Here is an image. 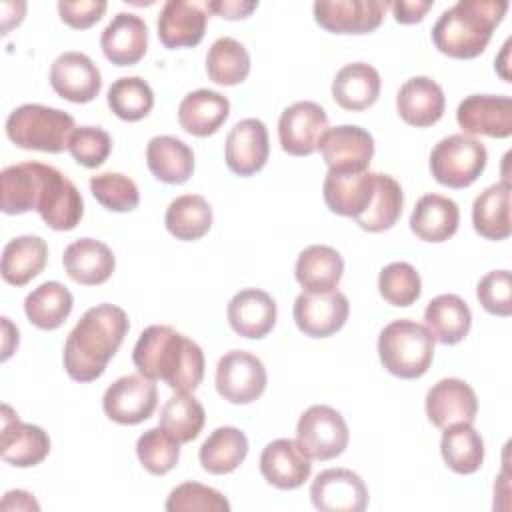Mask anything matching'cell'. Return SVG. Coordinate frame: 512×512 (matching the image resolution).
Returning a JSON list of instances; mask_svg holds the SVG:
<instances>
[{
  "mask_svg": "<svg viewBox=\"0 0 512 512\" xmlns=\"http://www.w3.org/2000/svg\"><path fill=\"white\" fill-rule=\"evenodd\" d=\"M50 86L54 92L74 104L92 102L102 90V74L84 52H62L50 66Z\"/></svg>",
  "mask_w": 512,
  "mask_h": 512,
  "instance_id": "obj_17",
  "label": "cell"
},
{
  "mask_svg": "<svg viewBox=\"0 0 512 512\" xmlns=\"http://www.w3.org/2000/svg\"><path fill=\"white\" fill-rule=\"evenodd\" d=\"M460 224L458 204L442 194H424L410 214V230L424 242L452 238Z\"/></svg>",
  "mask_w": 512,
  "mask_h": 512,
  "instance_id": "obj_32",
  "label": "cell"
},
{
  "mask_svg": "<svg viewBox=\"0 0 512 512\" xmlns=\"http://www.w3.org/2000/svg\"><path fill=\"white\" fill-rule=\"evenodd\" d=\"M146 164L164 184H184L194 172V152L176 136H154L146 144Z\"/></svg>",
  "mask_w": 512,
  "mask_h": 512,
  "instance_id": "obj_33",
  "label": "cell"
},
{
  "mask_svg": "<svg viewBox=\"0 0 512 512\" xmlns=\"http://www.w3.org/2000/svg\"><path fill=\"white\" fill-rule=\"evenodd\" d=\"M50 452V436L44 428L20 422L8 404L2 406V440L0 454L6 464L30 468L40 464Z\"/></svg>",
  "mask_w": 512,
  "mask_h": 512,
  "instance_id": "obj_19",
  "label": "cell"
},
{
  "mask_svg": "<svg viewBox=\"0 0 512 512\" xmlns=\"http://www.w3.org/2000/svg\"><path fill=\"white\" fill-rule=\"evenodd\" d=\"M230 328L242 338H264L276 324V302L260 288H244L236 292L226 308Z\"/></svg>",
  "mask_w": 512,
  "mask_h": 512,
  "instance_id": "obj_25",
  "label": "cell"
},
{
  "mask_svg": "<svg viewBox=\"0 0 512 512\" xmlns=\"http://www.w3.org/2000/svg\"><path fill=\"white\" fill-rule=\"evenodd\" d=\"M440 454L452 472L474 474L484 462V440L472 424H452L442 432Z\"/></svg>",
  "mask_w": 512,
  "mask_h": 512,
  "instance_id": "obj_39",
  "label": "cell"
},
{
  "mask_svg": "<svg viewBox=\"0 0 512 512\" xmlns=\"http://www.w3.org/2000/svg\"><path fill=\"white\" fill-rule=\"evenodd\" d=\"M380 296L392 306H410L420 298L422 280L408 262H390L378 274Z\"/></svg>",
  "mask_w": 512,
  "mask_h": 512,
  "instance_id": "obj_46",
  "label": "cell"
},
{
  "mask_svg": "<svg viewBox=\"0 0 512 512\" xmlns=\"http://www.w3.org/2000/svg\"><path fill=\"white\" fill-rule=\"evenodd\" d=\"M402 206H404L402 186L390 174L376 172L374 198L366 208V212H362L354 220L366 232H384L398 222L402 214Z\"/></svg>",
  "mask_w": 512,
  "mask_h": 512,
  "instance_id": "obj_42",
  "label": "cell"
},
{
  "mask_svg": "<svg viewBox=\"0 0 512 512\" xmlns=\"http://www.w3.org/2000/svg\"><path fill=\"white\" fill-rule=\"evenodd\" d=\"M434 342V336L424 324L400 318L382 328L378 356L390 374L414 380L428 372L434 358Z\"/></svg>",
  "mask_w": 512,
  "mask_h": 512,
  "instance_id": "obj_4",
  "label": "cell"
},
{
  "mask_svg": "<svg viewBox=\"0 0 512 512\" xmlns=\"http://www.w3.org/2000/svg\"><path fill=\"white\" fill-rule=\"evenodd\" d=\"M6 496L16 500V504L12 506V508H16V510H38V508H40L38 502L32 498V494H28V492H24V490H10V492H6ZM12 508H10V510H12Z\"/></svg>",
  "mask_w": 512,
  "mask_h": 512,
  "instance_id": "obj_54",
  "label": "cell"
},
{
  "mask_svg": "<svg viewBox=\"0 0 512 512\" xmlns=\"http://www.w3.org/2000/svg\"><path fill=\"white\" fill-rule=\"evenodd\" d=\"M446 108L444 90L428 76L408 78L396 94V110L400 118L416 128L436 124Z\"/></svg>",
  "mask_w": 512,
  "mask_h": 512,
  "instance_id": "obj_26",
  "label": "cell"
},
{
  "mask_svg": "<svg viewBox=\"0 0 512 512\" xmlns=\"http://www.w3.org/2000/svg\"><path fill=\"white\" fill-rule=\"evenodd\" d=\"M54 166L42 162H20L6 166L0 174V208L4 214L38 210Z\"/></svg>",
  "mask_w": 512,
  "mask_h": 512,
  "instance_id": "obj_13",
  "label": "cell"
},
{
  "mask_svg": "<svg viewBox=\"0 0 512 512\" xmlns=\"http://www.w3.org/2000/svg\"><path fill=\"white\" fill-rule=\"evenodd\" d=\"M376 192V172H326L322 196L330 212L358 218L370 206Z\"/></svg>",
  "mask_w": 512,
  "mask_h": 512,
  "instance_id": "obj_23",
  "label": "cell"
},
{
  "mask_svg": "<svg viewBox=\"0 0 512 512\" xmlns=\"http://www.w3.org/2000/svg\"><path fill=\"white\" fill-rule=\"evenodd\" d=\"M426 416L436 428L452 424H472L478 414V398L474 388L460 378H442L426 394Z\"/></svg>",
  "mask_w": 512,
  "mask_h": 512,
  "instance_id": "obj_18",
  "label": "cell"
},
{
  "mask_svg": "<svg viewBox=\"0 0 512 512\" xmlns=\"http://www.w3.org/2000/svg\"><path fill=\"white\" fill-rule=\"evenodd\" d=\"M350 440L344 416L326 404H314L302 412L296 424V444L310 460L338 458Z\"/></svg>",
  "mask_w": 512,
  "mask_h": 512,
  "instance_id": "obj_7",
  "label": "cell"
},
{
  "mask_svg": "<svg viewBox=\"0 0 512 512\" xmlns=\"http://www.w3.org/2000/svg\"><path fill=\"white\" fill-rule=\"evenodd\" d=\"M386 0H316L314 20L332 34H368L382 24Z\"/></svg>",
  "mask_w": 512,
  "mask_h": 512,
  "instance_id": "obj_11",
  "label": "cell"
},
{
  "mask_svg": "<svg viewBox=\"0 0 512 512\" xmlns=\"http://www.w3.org/2000/svg\"><path fill=\"white\" fill-rule=\"evenodd\" d=\"M164 224L176 240H200L212 226V208L204 196L184 194L168 204Z\"/></svg>",
  "mask_w": 512,
  "mask_h": 512,
  "instance_id": "obj_40",
  "label": "cell"
},
{
  "mask_svg": "<svg viewBox=\"0 0 512 512\" xmlns=\"http://www.w3.org/2000/svg\"><path fill=\"white\" fill-rule=\"evenodd\" d=\"M476 298L480 306L494 316L512 314V276L510 270H492L476 284Z\"/></svg>",
  "mask_w": 512,
  "mask_h": 512,
  "instance_id": "obj_50",
  "label": "cell"
},
{
  "mask_svg": "<svg viewBox=\"0 0 512 512\" xmlns=\"http://www.w3.org/2000/svg\"><path fill=\"white\" fill-rule=\"evenodd\" d=\"M316 150L332 172H364L374 156V138L362 126L340 124L322 132Z\"/></svg>",
  "mask_w": 512,
  "mask_h": 512,
  "instance_id": "obj_10",
  "label": "cell"
},
{
  "mask_svg": "<svg viewBox=\"0 0 512 512\" xmlns=\"http://www.w3.org/2000/svg\"><path fill=\"white\" fill-rule=\"evenodd\" d=\"M74 118L44 104H22L6 118V136L24 150L58 154L68 148L74 132Z\"/></svg>",
  "mask_w": 512,
  "mask_h": 512,
  "instance_id": "obj_5",
  "label": "cell"
},
{
  "mask_svg": "<svg viewBox=\"0 0 512 512\" xmlns=\"http://www.w3.org/2000/svg\"><path fill=\"white\" fill-rule=\"evenodd\" d=\"M248 456V438L236 426L216 428L200 446L198 458L208 474L222 476L234 472Z\"/></svg>",
  "mask_w": 512,
  "mask_h": 512,
  "instance_id": "obj_37",
  "label": "cell"
},
{
  "mask_svg": "<svg viewBox=\"0 0 512 512\" xmlns=\"http://www.w3.org/2000/svg\"><path fill=\"white\" fill-rule=\"evenodd\" d=\"M38 214L44 224L52 230H74L84 214V200L76 184L64 176L58 168H54L48 186L44 190L42 202L38 206Z\"/></svg>",
  "mask_w": 512,
  "mask_h": 512,
  "instance_id": "obj_29",
  "label": "cell"
},
{
  "mask_svg": "<svg viewBox=\"0 0 512 512\" xmlns=\"http://www.w3.org/2000/svg\"><path fill=\"white\" fill-rule=\"evenodd\" d=\"M206 422L204 406L190 392H176L160 410V424L180 444L198 438Z\"/></svg>",
  "mask_w": 512,
  "mask_h": 512,
  "instance_id": "obj_43",
  "label": "cell"
},
{
  "mask_svg": "<svg viewBox=\"0 0 512 512\" xmlns=\"http://www.w3.org/2000/svg\"><path fill=\"white\" fill-rule=\"evenodd\" d=\"M380 74L366 62H350L342 66L332 80L334 102L350 112L370 108L380 96Z\"/></svg>",
  "mask_w": 512,
  "mask_h": 512,
  "instance_id": "obj_30",
  "label": "cell"
},
{
  "mask_svg": "<svg viewBox=\"0 0 512 512\" xmlns=\"http://www.w3.org/2000/svg\"><path fill=\"white\" fill-rule=\"evenodd\" d=\"M206 72L214 84L236 86L250 74V54L242 42L222 36L212 42L206 54Z\"/></svg>",
  "mask_w": 512,
  "mask_h": 512,
  "instance_id": "obj_41",
  "label": "cell"
},
{
  "mask_svg": "<svg viewBox=\"0 0 512 512\" xmlns=\"http://www.w3.org/2000/svg\"><path fill=\"white\" fill-rule=\"evenodd\" d=\"M74 306L72 292L56 282L48 280L36 286L24 300V312L32 326L40 330H56L70 316Z\"/></svg>",
  "mask_w": 512,
  "mask_h": 512,
  "instance_id": "obj_38",
  "label": "cell"
},
{
  "mask_svg": "<svg viewBox=\"0 0 512 512\" xmlns=\"http://www.w3.org/2000/svg\"><path fill=\"white\" fill-rule=\"evenodd\" d=\"M128 314L116 304H98L84 312L70 330L62 362L76 382L98 380L128 334Z\"/></svg>",
  "mask_w": 512,
  "mask_h": 512,
  "instance_id": "obj_1",
  "label": "cell"
},
{
  "mask_svg": "<svg viewBox=\"0 0 512 512\" xmlns=\"http://www.w3.org/2000/svg\"><path fill=\"white\" fill-rule=\"evenodd\" d=\"M488 162L486 146L466 134L442 138L430 152L434 180L448 188H466L478 180Z\"/></svg>",
  "mask_w": 512,
  "mask_h": 512,
  "instance_id": "obj_6",
  "label": "cell"
},
{
  "mask_svg": "<svg viewBox=\"0 0 512 512\" xmlns=\"http://www.w3.org/2000/svg\"><path fill=\"white\" fill-rule=\"evenodd\" d=\"M132 362L150 380H164L174 392H194L204 378L202 348L166 324H152L138 336Z\"/></svg>",
  "mask_w": 512,
  "mask_h": 512,
  "instance_id": "obj_2",
  "label": "cell"
},
{
  "mask_svg": "<svg viewBox=\"0 0 512 512\" xmlns=\"http://www.w3.org/2000/svg\"><path fill=\"white\" fill-rule=\"evenodd\" d=\"M108 108L126 122H136L148 116L154 106V92L140 76H122L114 80L106 94Z\"/></svg>",
  "mask_w": 512,
  "mask_h": 512,
  "instance_id": "obj_44",
  "label": "cell"
},
{
  "mask_svg": "<svg viewBox=\"0 0 512 512\" xmlns=\"http://www.w3.org/2000/svg\"><path fill=\"white\" fill-rule=\"evenodd\" d=\"M204 6L208 12L216 16H222L228 20H240V18H248L258 8V2L256 0H210V2H204Z\"/></svg>",
  "mask_w": 512,
  "mask_h": 512,
  "instance_id": "obj_52",
  "label": "cell"
},
{
  "mask_svg": "<svg viewBox=\"0 0 512 512\" xmlns=\"http://www.w3.org/2000/svg\"><path fill=\"white\" fill-rule=\"evenodd\" d=\"M506 10V0H458L434 22L432 42L450 58H476L486 50Z\"/></svg>",
  "mask_w": 512,
  "mask_h": 512,
  "instance_id": "obj_3",
  "label": "cell"
},
{
  "mask_svg": "<svg viewBox=\"0 0 512 512\" xmlns=\"http://www.w3.org/2000/svg\"><path fill=\"white\" fill-rule=\"evenodd\" d=\"M62 264L74 282L82 286H96L112 276L116 258L112 248L102 240L78 238L66 246Z\"/></svg>",
  "mask_w": 512,
  "mask_h": 512,
  "instance_id": "obj_27",
  "label": "cell"
},
{
  "mask_svg": "<svg viewBox=\"0 0 512 512\" xmlns=\"http://www.w3.org/2000/svg\"><path fill=\"white\" fill-rule=\"evenodd\" d=\"M344 274V260L340 252L326 244L306 246L294 266L296 282L304 292L324 294L336 290Z\"/></svg>",
  "mask_w": 512,
  "mask_h": 512,
  "instance_id": "obj_28",
  "label": "cell"
},
{
  "mask_svg": "<svg viewBox=\"0 0 512 512\" xmlns=\"http://www.w3.org/2000/svg\"><path fill=\"white\" fill-rule=\"evenodd\" d=\"M208 24V10L204 4L188 0H168L158 14V38L174 48H194L202 42Z\"/></svg>",
  "mask_w": 512,
  "mask_h": 512,
  "instance_id": "obj_22",
  "label": "cell"
},
{
  "mask_svg": "<svg viewBox=\"0 0 512 512\" xmlns=\"http://www.w3.org/2000/svg\"><path fill=\"white\" fill-rule=\"evenodd\" d=\"M168 512H230V502L222 492L200 482H182L166 498Z\"/></svg>",
  "mask_w": 512,
  "mask_h": 512,
  "instance_id": "obj_48",
  "label": "cell"
},
{
  "mask_svg": "<svg viewBox=\"0 0 512 512\" xmlns=\"http://www.w3.org/2000/svg\"><path fill=\"white\" fill-rule=\"evenodd\" d=\"M456 122L472 138H508L512 134V98L504 94H470L458 104Z\"/></svg>",
  "mask_w": 512,
  "mask_h": 512,
  "instance_id": "obj_12",
  "label": "cell"
},
{
  "mask_svg": "<svg viewBox=\"0 0 512 512\" xmlns=\"http://www.w3.org/2000/svg\"><path fill=\"white\" fill-rule=\"evenodd\" d=\"M108 4L104 0H60L58 14L64 24L76 30H86L94 26L106 12Z\"/></svg>",
  "mask_w": 512,
  "mask_h": 512,
  "instance_id": "obj_51",
  "label": "cell"
},
{
  "mask_svg": "<svg viewBox=\"0 0 512 512\" xmlns=\"http://www.w3.org/2000/svg\"><path fill=\"white\" fill-rule=\"evenodd\" d=\"M350 304L340 290L310 294L302 292L294 300V322L298 330L310 338H328L336 334L348 320Z\"/></svg>",
  "mask_w": 512,
  "mask_h": 512,
  "instance_id": "obj_15",
  "label": "cell"
},
{
  "mask_svg": "<svg viewBox=\"0 0 512 512\" xmlns=\"http://www.w3.org/2000/svg\"><path fill=\"white\" fill-rule=\"evenodd\" d=\"M136 456L144 470L154 476H164L178 464L180 442L174 440L162 426L148 428L136 440Z\"/></svg>",
  "mask_w": 512,
  "mask_h": 512,
  "instance_id": "obj_45",
  "label": "cell"
},
{
  "mask_svg": "<svg viewBox=\"0 0 512 512\" xmlns=\"http://www.w3.org/2000/svg\"><path fill=\"white\" fill-rule=\"evenodd\" d=\"M424 326L440 344L462 342L472 326V312L458 294H440L424 310Z\"/></svg>",
  "mask_w": 512,
  "mask_h": 512,
  "instance_id": "obj_35",
  "label": "cell"
},
{
  "mask_svg": "<svg viewBox=\"0 0 512 512\" xmlns=\"http://www.w3.org/2000/svg\"><path fill=\"white\" fill-rule=\"evenodd\" d=\"M270 154L268 128L258 118H244L232 126L224 144L226 166L238 176L260 172Z\"/></svg>",
  "mask_w": 512,
  "mask_h": 512,
  "instance_id": "obj_20",
  "label": "cell"
},
{
  "mask_svg": "<svg viewBox=\"0 0 512 512\" xmlns=\"http://www.w3.org/2000/svg\"><path fill=\"white\" fill-rule=\"evenodd\" d=\"M260 474L278 490H296L310 478L312 464L296 440L276 438L260 454Z\"/></svg>",
  "mask_w": 512,
  "mask_h": 512,
  "instance_id": "obj_21",
  "label": "cell"
},
{
  "mask_svg": "<svg viewBox=\"0 0 512 512\" xmlns=\"http://www.w3.org/2000/svg\"><path fill=\"white\" fill-rule=\"evenodd\" d=\"M472 224L486 240H504L510 236V180L490 184L476 196Z\"/></svg>",
  "mask_w": 512,
  "mask_h": 512,
  "instance_id": "obj_36",
  "label": "cell"
},
{
  "mask_svg": "<svg viewBox=\"0 0 512 512\" xmlns=\"http://www.w3.org/2000/svg\"><path fill=\"white\" fill-rule=\"evenodd\" d=\"M508 48H510V38H508V40H506V44L502 46V56H500V58H502L504 62H506V58H508ZM496 64H500V60H496ZM504 66H506V64H500V66H496V70H498V74H500L506 82H510V80L506 78V74H504Z\"/></svg>",
  "mask_w": 512,
  "mask_h": 512,
  "instance_id": "obj_55",
  "label": "cell"
},
{
  "mask_svg": "<svg viewBox=\"0 0 512 512\" xmlns=\"http://www.w3.org/2000/svg\"><path fill=\"white\" fill-rule=\"evenodd\" d=\"M328 128L326 110L312 102L300 100L284 108L278 120V140L290 156H310L316 150L318 138Z\"/></svg>",
  "mask_w": 512,
  "mask_h": 512,
  "instance_id": "obj_16",
  "label": "cell"
},
{
  "mask_svg": "<svg viewBox=\"0 0 512 512\" xmlns=\"http://www.w3.org/2000/svg\"><path fill=\"white\" fill-rule=\"evenodd\" d=\"M158 406V388L154 380L138 374L116 378L102 396L104 414L122 426H134L148 420Z\"/></svg>",
  "mask_w": 512,
  "mask_h": 512,
  "instance_id": "obj_9",
  "label": "cell"
},
{
  "mask_svg": "<svg viewBox=\"0 0 512 512\" xmlns=\"http://www.w3.org/2000/svg\"><path fill=\"white\" fill-rule=\"evenodd\" d=\"M100 48L116 66H132L148 50V26L132 12H118L102 30Z\"/></svg>",
  "mask_w": 512,
  "mask_h": 512,
  "instance_id": "obj_24",
  "label": "cell"
},
{
  "mask_svg": "<svg viewBox=\"0 0 512 512\" xmlns=\"http://www.w3.org/2000/svg\"><path fill=\"white\" fill-rule=\"evenodd\" d=\"M394 20L400 24H416L432 8V0H396L390 4Z\"/></svg>",
  "mask_w": 512,
  "mask_h": 512,
  "instance_id": "obj_53",
  "label": "cell"
},
{
  "mask_svg": "<svg viewBox=\"0 0 512 512\" xmlns=\"http://www.w3.org/2000/svg\"><path fill=\"white\" fill-rule=\"evenodd\" d=\"M310 500L320 512H362L368 506V488L348 468H326L312 480Z\"/></svg>",
  "mask_w": 512,
  "mask_h": 512,
  "instance_id": "obj_14",
  "label": "cell"
},
{
  "mask_svg": "<svg viewBox=\"0 0 512 512\" xmlns=\"http://www.w3.org/2000/svg\"><path fill=\"white\" fill-rule=\"evenodd\" d=\"M92 196L110 212H130L140 202L138 186L120 172H100L90 178Z\"/></svg>",
  "mask_w": 512,
  "mask_h": 512,
  "instance_id": "obj_47",
  "label": "cell"
},
{
  "mask_svg": "<svg viewBox=\"0 0 512 512\" xmlns=\"http://www.w3.org/2000/svg\"><path fill=\"white\" fill-rule=\"evenodd\" d=\"M48 260V244L40 236L24 234L8 240L2 248L0 274L12 286H24L36 278Z\"/></svg>",
  "mask_w": 512,
  "mask_h": 512,
  "instance_id": "obj_34",
  "label": "cell"
},
{
  "mask_svg": "<svg viewBox=\"0 0 512 512\" xmlns=\"http://www.w3.org/2000/svg\"><path fill=\"white\" fill-rule=\"evenodd\" d=\"M68 152L78 164L86 168H98L112 152V138L100 126H80L74 128L70 136Z\"/></svg>",
  "mask_w": 512,
  "mask_h": 512,
  "instance_id": "obj_49",
  "label": "cell"
},
{
  "mask_svg": "<svg viewBox=\"0 0 512 512\" xmlns=\"http://www.w3.org/2000/svg\"><path fill=\"white\" fill-rule=\"evenodd\" d=\"M216 390L230 404H250L266 390V368L246 350H230L216 364Z\"/></svg>",
  "mask_w": 512,
  "mask_h": 512,
  "instance_id": "obj_8",
  "label": "cell"
},
{
  "mask_svg": "<svg viewBox=\"0 0 512 512\" xmlns=\"http://www.w3.org/2000/svg\"><path fill=\"white\" fill-rule=\"evenodd\" d=\"M230 114V102L224 94L208 88L188 92L178 106L180 126L198 138L212 136L226 122Z\"/></svg>",
  "mask_w": 512,
  "mask_h": 512,
  "instance_id": "obj_31",
  "label": "cell"
}]
</instances>
